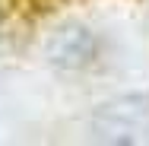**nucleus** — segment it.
Instances as JSON below:
<instances>
[{
  "label": "nucleus",
  "instance_id": "obj_1",
  "mask_svg": "<svg viewBox=\"0 0 149 146\" xmlns=\"http://www.w3.org/2000/svg\"><path fill=\"white\" fill-rule=\"evenodd\" d=\"M92 137L105 143H149V98L124 95L102 105L92 117Z\"/></svg>",
  "mask_w": 149,
  "mask_h": 146
}]
</instances>
